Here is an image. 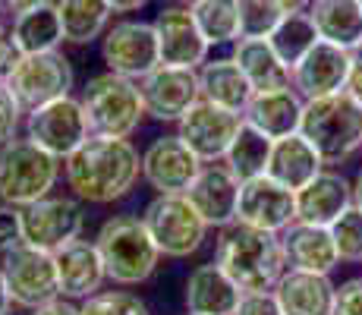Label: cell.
<instances>
[{
  "label": "cell",
  "instance_id": "cell-32",
  "mask_svg": "<svg viewBox=\"0 0 362 315\" xmlns=\"http://www.w3.org/2000/svg\"><path fill=\"white\" fill-rule=\"evenodd\" d=\"M10 38L16 41V47L23 54L60 51V45H64V29H60L57 6L47 4V6H38V10L16 16L13 19Z\"/></svg>",
  "mask_w": 362,
  "mask_h": 315
},
{
  "label": "cell",
  "instance_id": "cell-10",
  "mask_svg": "<svg viewBox=\"0 0 362 315\" xmlns=\"http://www.w3.org/2000/svg\"><path fill=\"white\" fill-rule=\"evenodd\" d=\"M25 136L47 155L66 161L73 151H79L88 142V117L82 110V101L76 95L57 98V101L35 108L25 114Z\"/></svg>",
  "mask_w": 362,
  "mask_h": 315
},
{
  "label": "cell",
  "instance_id": "cell-27",
  "mask_svg": "<svg viewBox=\"0 0 362 315\" xmlns=\"http://www.w3.org/2000/svg\"><path fill=\"white\" fill-rule=\"evenodd\" d=\"M309 16L318 38L344 51H362V4L359 0H309Z\"/></svg>",
  "mask_w": 362,
  "mask_h": 315
},
{
  "label": "cell",
  "instance_id": "cell-2",
  "mask_svg": "<svg viewBox=\"0 0 362 315\" xmlns=\"http://www.w3.org/2000/svg\"><path fill=\"white\" fill-rule=\"evenodd\" d=\"M214 265H221L243 293H264L274 290L287 271V256L281 234L233 221L214 236Z\"/></svg>",
  "mask_w": 362,
  "mask_h": 315
},
{
  "label": "cell",
  "instance_id": "cell-4",
  "mask_svg": "<svg viewBox=\"0 0 362 315\" xmlns=\"http://www.w3.org/2000/svg\"><path fill=\"white\" fill-rule=\"evenodd\" d=\"M299 132L315 145L325 164H344L362 149V104L350 92L305 101Z\"/></svg>",
  "mask_w": 362,
  "mask_h": 315
},
{
  "label": "cell",
  "instance_id": "cell-29",
  "mask_svg": "<svg viewBox=\"0 0 362 315\" xmlns=\"http://www.w3.org/2000/svg\"><path fill=\"white\" fill-rule=\"evenodd\" d=\"M230 57L236 60V67L243 69V76L249 79V86L255 92L290 86V69L281 63V57L274 54V47L268 45L264 35H243L240 41H233Z\"/></svg>",
  "mask_w": 362,
  "mask_h": 315
},
{
  "label": "cell",
  "instance_id": "cell-6",
  "mask_svg": "<svg viewBox=\"0 0 362 315\" xmlns=\"http://www.w3.org/2000/svg\"><path fill=\"white\" fill-rule=\"evenodd\" d=\"M64 177V161L47 155L29 136H16L0 145V202L25 208L51 195Z\"/></svg>",
  "mask_w": 362,
  "mask_h": 315
},
{
  "label": "cell",
  "instance_id": "cell-34",
  "mask_svg": "<svg viewBox=\"0 0 362 315\" xmlns=\"http://www.w3.org/2000/svg\"><path fill=\"white\" fill-rule=\"evenodd\" d=\"M192 16L211 47L243 38V0H202L192 6Z\"/></svg>",
  "mask_w": 362,
  "mask_h": 315
},
{
  "label": "cell",
  "instance_id": "cell-22",
  "mask_svg": "<svg viewBox=\"0 0 362 315\" xmlns=\"http://www.w3.org/2000/svg\"><path fill=\"white\" fill-rule=\"evenodd\" d=\"M271 293L277 297L284 315H334L337 306V284L331 281V275L287 268Z\"/></svg>",
  "mask_w": 362,
  "mask_h": 315
},
{
  "label": "cell",
  "instance_id": "cell-46",
  "mask_svg": "<svg viewBox=\"0 0 362 315\" xmlns=\"http://www.w3.org/2000/svg\"><path fill=\"white\" fill-rule=\"evenodd\" d=\"M262 4H268L271 10H277L284 16V13H293V10H305L309 6V0H262Z\"/></svg>",
  "mask_w": 362,
  "mask_h": 315
},
{
  "label": "cell",
  "instance_id": "cell-25",
  "mask_svg": "<svg viewBox=\"0 0 362 315\" xmlns=\"http://www.w3.org/2000/svg\"><path fill=\"white\" fill-rule=\"evenodd\" d=\"M284 256H287V268L309 271V275H331L340 265L337 246L328 227H315V224L293 221L281 234Z\"/></svg>",
  "mask_w": 362,
  "mask_h": 315
},
{
  "label": "cell",
  "instance_id": "cell-1",
  "mask_svg": "<svg viewBox=\"0 0 362 315\" xmlns=\"http://www.w3.org/2000/svg\"><path fill=\"white\" fill-rule=\"evenodd\" d=\"M139 177H142V155L129 139L88 136V142L64 161L69 195L88 205H110L129 195Z\"/></svg>",
  "mask_w": 362,
  "mask_h": 315
},
{
  "label": "cell",
  "instance_id": "cell-13",
  "mask_svg": "<svg viewBox=\"0 0 362 315\" xmlns=\"http://www.w3.org/2000/svg\"><path fill=\"white\" fill-rule=\"evenodd\" d=\"M240 126H243V114L199 98L177 120V136L189 145V151L202 164H218V161L227 158Z\"/></svg>",
  "mask_w": 362,
  "mask_h": 315
},
{
  "label": "cell",
  "instance_id": "cell-16",
  "mask_svg": "<svg viewBox=\"0 0 362 315\" xmlns=\"http://www.w3.org/2000/svg\"><path fill=\"white\" fill-rule=\"evenodd\" d=\"M236 221L249 227L284 234L296 221V193L264 173V177L246 180L240 186V205H236Z\"/></svg>",
  "mask_w": 362,
  "mask_h": 315
},
{
  "label": "cell",
  "instance_id": "cell-28",
  "mask_svg": "<svg viewBox=\"0 0 362 315\" xmlns=\"http://www.w3.org/2000/svg\"><path fill=\"white\" fill-rule=\"evenodd\" d=\"M199 92L205 101L243 114L255 88L249 86V79L243 76L233 57H214L199 67Z\"/></svg>",
  "mask_w": 362,
  "mask_h": 315
},
{
  "label": "cell",
  "instance_id": "cell-40",
  "mask_svg": "<svg viewBox=\"0 0 362 315\" xmlns=\"http://www.w3.org/2000/svg\"><path fill=\"white\" fill-rule=\"evenodd\" d=\"M334 315H362V275L359 277H346L337 287V306Z\"/></svg>",
  "mask_w": 362,
  "mask_h": 315
},
{
  "label": "cell",
  "instance_id": "cell-21",
  "mask_svg": "<svg viewBox=\"0 0 362 315\" xmlns=\"http://www.w3.org/2000/svg\"><path fill=\"white\" fill-rule=\"evenodd\" d=\"M303 110H305V101L296 95L293 86L262 88V92H252V98H249L246 110H243V120L252 130L264 132L268 139H287L299 132V126H303Z\"/></svg>",
  "mask_w": 362,
  "mask_h": 315
},
{
  "label": "cell",
  "instance_id": "cell-3",
  "mask_svg": "<svg viewBox=\"0 0 362 315\" xmlns=\"http://www.w3.org/2000/svg\"><path fill=\"white\" fill-rule=\"evenodd\" d=\"M95 246L101 252L104 275L117 287L145 284L161 262L155 240L136 214H110L95 234Z\"/></svg>",
  "mask_w": 362,
  "mask_h": 315
},
{
  "label": "cell",
  "instance_id": "cell-36",
  "mask_svg": "<svg viewBox=\"0 0 362 315\" xmlns=\"http://www.w3.org/2000/svg\"><path fill=\"white\" fill-rule=\"evenodd\" d=\"M328 230L334 236V246H337L340 262H359L362 265V212L359 208L356 205L346 208Z\"/></svg>",
  "mask_w": 362,
  "mask_h": 315
},
{
  "label": "cell",
  "instance_id": "cell-51",
  "mask_svg": "<svg viewBox=\"0 0 362 315\" xmlns=\"http://www.w3.org/2000/svg\"><path fill=\"white\" fill-rule=\"evenodd\" d=\"M4 13L6 10H4V0H0V32H4Z\"/></svg>",
  "mask_w": 362,
  "mask_h": 315
},
{
  "label": "cell",
  "instance_id": "cell-20",
  "mask_svg": "<svg viewBox=\"0 0 362 315\" xmlns=\"http://www.w3.org/2000/svg\"><path fill=\"white\" fill-rule=\"evenodd\" d=\"M54 262H57V281H60V297L64 299H88L95 293H101L104 281V262L101 252L95 246V240H73L64 249L54 252Z\"/></svg>",
  "mask_w": 362,
  "mask_h": 315
},
{
  "label": "cell",
  "instance_id": "cell-44",
  "mask_svg": "<svg viewBox=\"0 0 362 315\" xmlns=\"http://www.w3.org/2000/svg\"><path fill=\"white\" fill-rule=\"evenodd\" d=\"M344 92H350V95L362 104V51L353 54V69H350V79H346V88H344Z\"/></svg>",
  "mask_w": 362,
  "mask_h": 315
},
{
  "label": "cell",
  "instance_id": "cell-7",
  "mask_svg": "<svg viewBox=\"0 0 362 315\" xmlns=\"http://www.w3.org/2000/svg\"><path fill=\"white\" fill-rule=\"evenodd\" d=\"M139 218H142L148 236L155 240L158 252L167 258H189L192 252L202 249L208 230H211L192 208V202L186 199V193L155 195Z\"/></svg>",
  "mask_w": 362,
  "mask_h": 315
},
{
  "label": "cell",
  "instance_id": "cell-12",
  "mask_svg": "<svg viewBox=\"0 0 362 315\" xmlns=\"http://www.w3.org/2000/svg\"><path fill=\"white\" fill-rule=\"evenodd\" d=\"M101 63L110 73H120L127 79H145L155 67H161L155 23H145V19L110 23L101 38Z\"/></svg>",
  "mask_w": 362,
  "mask_h": 315
},
{
  "label": "cell",
  "instance_id": "cell-35",
  "mask_svg": "<svg viewBox=\"0 0 362 315\" xmlns=\"http://www.w3.org/2000/svg\"><path fill=\"white\" fill-rule=\"evenodd\" d=\"M82 315H151L145 299L132 290H101L82 299Z\"/></svg>",
  "mask_w": 362,
  "mask_h": 315
},
{
  "label": "cell",
  "instance_id": "cell-9",
  "mask_svg": "<svg viewBox=\"0 0 362 315\" xmlns=\"http://www.w3.org/2000/svg\"><path fill=\"white\" fill-rule=\"evenodd\" d=\"M0 275H4V281H6L13 306L38 309V306L60 297L54 252L35 249L29 243H19L16 249L6 252L4 262H0Z\"/></svg>",
  "mask_w": 362,
  "mask_h": 315
},
{
  "label": "cell",
  "instance_id": "cell-42",
  "mask_svg": "<svg viewBox=\"0 0 362 315\" xmlns=\"http://www.w3.org/2000/svg\"><path fill=\"white\" fill-rule=\"evenodd\" d=\"M19 60H23V51L16 47V41L10 38V32H0V82L10 79Z\"/></svg>",
  "mask_w": 362,
  "mask_h": 315
},
{
  "label": "cell",
  "instance_id": "cell-26",
  "mask_svg": "<svg viewBox=\"0 0 362 315\" xmlns=\"http://www.w3.org/2000/svg\"><path fill=\"white\" fill-rule=\"evenodd\" d=\"M325 171V158L315 151V145L303 136L293 132L287 139H274L271 145V161H268V177L274 183L299 193L303 186H309L318 173Z\"/></svg>",
  "mask_w": 362,
  "mask_h": 315
},
{
  "label": "cell",
  "instance_id": "cell-17",
  "mask_svg": "<svg viewBox=\"0 0 362 315\" xmlns=\"http://www.w3.org/2000/svg\"><path fill=\"white\" fill-rule=\"evenodd\" d=\"M155 35L158 57H161L164 67L199 69L208 60V51H211L192 10H186V6H164L155 16Z\"/></svg>",
  "mask_w": 362,
  "mask_h": 315
},
{
  "label": "cell",
  "instance_id": "cell-24",
  "mask_svg": "<svg viewBox=\"0 0 362 315\" xmlns=\"http://www.w3.org/2000/svg\"><path fill=\"white\" fill-rule=\"evenodd\" d=\"M240 299L243 290L214 262L196 265L189 271V277H186V290H183L186 315H233Z\"/></svg>",
  "mask_w": 362,
  "mask_h": 315
},
{
  "label": "cell",
  "instance_id": "cell-23",
  "mask_svg": "<svg viewBox=\"0 0 362 315\" xmlns=\"http://www.w3.org/2000/svg\"><path fill=\"white\" fill-rule=\"evenodd\" d=\"M346 208H353V183L337 171H322L296 193V221L303 224L331 227Z\"/></svg>",
  "mask_w": 362,
  "mask_h": 315
},
{
  "label": "cell",
  "instance_id": "cell-18",
  "mask_svg": "<svg viewBox=\"0 0 362 315\" xmlns=\"http://www.w3.org/2000/svg\"><path fill=\"white\" fill-rule=\"evenodd\" d=\"M353 69V54L337 45L318 41L303 60L290 69V86L303 101H315L325 95H337L346 88Z\"/></svg>",
  "mask_w": 362,
  "mask_h": 315
},
{
  "label": "cell",
  "instance_id": "cell-30",
  "mask_svg": "<svg viewBox=\"0 0 362 315\" xmlns=\"http://www.w3.org/2000/svg\"><path fill=\"white\" fill-rule=\"evenodd\" d=\"M54 6L64 29V45L86 47L92 41H101L110 29L114 10L107 6V0H57Z\"/></svg>",
  "mask_w": 362,
  "mask_h": 315
},
{
  "label": "cell",
  "instance_id": "cell-52",
  "mask_svg": "<svg viewBox=\"0 0 362 315\" xmlns=\"http://www.w3.org/2000/svg\"><path fill=\"white\" fill-rule=\"evenodd\" d=\"M359 4H362V0H359Z\"/></svg>",
  "mask_w": 362,
  "mask_h": 315
},
{
  "label": "cell",
  "instance_id": "cell-41",
  "mask_svg": "<svg viewBox=\"0 0 362 315\" xmlns=\"http://www.w3.org/2000/svg\"><path fill=\"white\" fill-rule=\"evenodd\" d=\"M233 315H284V312H281V303H277L274 293L264 290V293H243Z\"/></svg>",
  "mask_w": 362,
  "mask_h": 315
},
{
  "label": "cell",
  "instance_id": "cell-14",
  "mask_svg": "<svg viewBox=\"0 0 362 315\" xmlns=\"http://www.w3.org/2000/svg\"><path fill=\"white\" fill-rule=\"evenodd\" d=\"M202 161L189 151V145L173 132V136H158L145 145L142 151V180L155 189L158 195H180L192 186L199 177Z\"/></svg>",
  "mask_w": 362,
  "mask_h": 315
},
{
  "label": "cell",
  "instance_id": "cell-31",
  "mask_svg": "<svg viewBox=\"0 0 362 315\" xmlns=\"http://www.w3.org/2000/svg\"><path fill=\"white\" fill-rule=\"evenodd\" d=\"M264 38H268V45L274 47V54L281 57V63L287 69H293L296 63L322 41L318 38L315 23H312V16H309V10L284 13V16L274 23V29L264 35Z\"/></svg>",
  "mask_w": 362,
  "mask_h": 315
},
{
  "label": "cell",
  "instance_id": "cell-33",
  "mask_svg": "<svg viewBox=\"0 0 362 315\" xmlns=\"http://www.w3.org/2000/svg\"><path fill=\"white\" fill-rule=\"evenodd\" d=\"M271 145H274V139H268L264 132L252 130V126L243 120L230 151H227V158H224V164L230 167L233 177L240 180V183L264 177V173H268V161H271Z\"/></svg>",
  "mask_w": 362,
  "mask_h": 315
},
{
  "label": "cell",
  "instance_id": "cell-45",
  "mask_svg": "<svg viewBox=\"0 0 362 315\" xmlns=\"http://www.w3.org/2000/svg\"><path fill=\"white\" fill-rule=\"evenodd\" d=\"M47 4H51V0H4V10L16 19V16H23V13H32V10L47 6Z\"/></svg>",
  "mask_w": 362,
  "mask_h": 315
},
{
  "label": "cell",
  "instance_id": "cell-47",
  "mask_svg": "<svg viewBox=\"0 0 362 315\" xmlns=\"http://www.w3.org/2000/svg\"><path fill=\"white\" fill-rule=\"evenodd\" d=\"M145 4H148V0H107V6L114 13H136V10H142Z\"/></svg>",
  "mask_w": 362,
  "mask_h": 315
},
{
  "label": "cell",
  "instance_id": "cell-43",
  "mask_svg": "<svg viewBox=\"0 0 362 315\" xmlns=\"http://www.w3.org/2000/svg\"><path fill=\"white\" fill-rule=\"evenodd\" d=\"M29 315H82V306H76L73 299H51V303L38 306V309H29Z\"/></svg>",
  "mask_w": 362,
  "mask_h": 315
},
{
  "label": "cell",
  "instance_id": "cell-50",
  "mask_svg": "<svg viewBox=\"0 0 362 315\" xmlns=\"http://www.w3.org/2000/svg\"><path fill=\"white\" fill-rule=\"evenodd\" d=\"M202 0H177V6H186V10H192V6H199Z\"/></svg>",
  "mask_w": 362,
  "mask_h": 315
},
{
  "label": "cell",
  "instance_id": "cell-48",
  "mask_svg": "<svg viewBox=\"0 0 362 315\" xmlns=\"http://www.w3.org/2000/svg\"><path fill=\"white\" fill-rule=\"evenodd\" d=\"M10 309H13V299H10V290H6L4 275H0V315H10Z\"/></svg>",
  "mask_w": 362,
  "mask_h": 315
},
{
  "label": "cell",
  "instance_id": "cell-49",
  "mask_svg": "<svg viewBox=\"0 0 362 315\" xmlns=\"http://www.w3.org/2000/svg\"><path fill=\"white\" fill-rule=\"evenodd\" d=\"M353 205L362 212V167H359V173H356V180H353Z\"/></svg>",
  "mask_w": 362,
  "mask_h": 315
},
{
  "label": "cell",
  "instance_id": "cell-19",
  "mask_svg": "<svg viewBox=\"0 0 362 315\" xmlns=\"http://www.w3.org/2000/svg\"><path fill=\"white\" fill-rule=\"evenodd\" d=\"M240 186L243 183L233 177V171L224 161H218V164H202L199 177L186 189V199L192 202V208L202 214V221H205L208 227L221 230L236 221Z\"/></svg>",
  "mask_w": 362,
  "mask_h": 315
},
{
  "label": "cell",
  "instance_id": "cell-15",
  "mask_svg": "<svg viewBox=\"0 0 362 315\" xmlns=\"http://www.w3.org/2000/svg\"><path fill=\"white\" fill-rule=\"evenodd\" d=\"M145 101V117L158 123H177L186 110L202 98L199 92V69L183 67H155L145 79H139Z\"/></svg>",
  "mask_w": 362,
  "mask_h": 315
},
{
  "label": "cell",
  "instance_id": "cell-5",
  "mask_svg": "<svg viewBox=\"0 0 362 315\" xmlns=\"http://www.w3.org/2000/svg\"><path fill=\"white\" fill-rule=\"evenodd\" d=\"M79 101L88 117L92 136L129 139L142 126V117H145L142 88H139L136 79H127L120 73H110V69L95 73L82 86Z\"/></svg>",
  "mask_w": 362,
  "mask_h": 315
},
{
  "label": "cell",
  "instance_id": "cell-37",
  "mask_svg": "<svg viewBox=\"0 0 362 315\" xmlns=\"http://www.w3.org/2000/svg\"><path fill=\"white\" fill-rule=\"evenodd\" d=\"M277 19L281 13L262 0H243V35H268Z\"/></svg>",
  "mask_w": 362,
  "mask_h": 315
},
{
  "label": "cell",
  "instance_id": "cell-39",
  "mask_svg": "<svg viewBox=\"0 0 362 315\" xmlns=\"http://www.w3.org/2000/svg\"><path fill=\"white\" fill-rule=\"evenodd\" d=\"M19 243H23V218H19V208L0 202V256L16 249Z\"/></svg>",
  "mask_w": 362,
  "mask_h": 315
},
{
  "label": "cell",
  "instance_id": "cell-8",
  "mask_svg": "<svg viewBox=\"0 0 362 315\" xmlns=\"http://www.w3.org/2000/svg\"><path fill=\"white\" fill-rule=\"evenodd\" d=\"M73 60L64 51H45V54H23L16 69L10 73L6 86H10L13 98L19 108L29 114L35 108L57 101V98L73 95Z\"/></svg>",
  "mask_w": 362,
  "mask_h": 315
},
{
  "label": "cell",
  "instance_id": "cell-11",
  "mask_svg": "<svg viewBox=\"0 0 362 315\" xmlns=\"http://www.w3.org/2000/svg\"><path fill=\"white\" fill-rule=\"evenodd\" d=\"M19 218H23V243L45 252H57L66 243L79 240L86 227V212L76 195H45L19 208Z\"/></svg>",
  "mask_w": 362,
  "mask_h": 315
},
{
  "label": "cell",
  "instance_id": "cell-38",
  "mask_svg": "<svg viewBox=\"0 0 362 315\" xmlns=\"http://www.w3.org/2000/svg\"><path fill=\"white\" fill-rule=\"evenodd\" d=\"M23 114L25 110L19 108V101L13 98L10 86L0 82V145H6L10 139H16L19 123H23Z\"/></svg>",
  "mask_w": 362,
  "mask_h": 315
}]
</instances>
